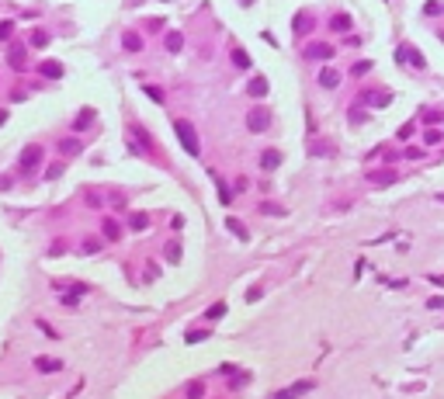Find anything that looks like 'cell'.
Wrapping results in <instances>:
<instances>
[{
  "label": "cell",
  "instance_id": "10",
  "mask_svg": "<svg viewBox=\"0 0 444 399\" xmlns=\"http://www.w3.org/2000/svg\"><path fill=\"white\" fill-rule=\"evenodd\" d=\"M368 177H371V184H396L399 174H396V170H371Z\"/></svg>",
  "mask_w": 444,
  "mask_h": 399
},
{
  "label": "cell",
  "instance_id": "27",
  "mask_svg": "<svg viewBox=\"0 0 444 399\" xmlns=\"http://www.w3.org/2000/svg\"><path fill=\"white\" fill-rule=\"evenodd\" d=\"M91 121H94V111L87 108V111H83V115H80V118H77V132H80V129H87Z\"/></svg>",
  "mask_w": 444,
  "mask_h": 399
},
{
  "label": "cell",
  "instance_id": "16",
  "mask_svg": "<svg viewBox=\"0 0 444 399\" xmlns=\"http://www.w3.org/2000/svg\"><path fill=\"white\" fill-rule=\"evenodd\" d=\"M167 49H170V52H181V49H184V35H181V32H167Z\"/></svg>",
  "mask_w": 444,
  "mask_h": 399
},
{
  "label": "cell",
  "instance_id": "1",
  "mask_svg": "<svg viewBox=\"0 0 444 399\" xmlns=\"http://www.w3.org/2000/svg\"><path fill=\"white\" fill-rule=\"evenodd\" d=\"M174 132H177V139H181V146L188 149V157H198V153H201V146H198V136H194V125H191V121L177 118L174 121Z\"/></svg>",
  "mask_w": 444,
  "mask_h": 399
},
{
  "label": "cell",
  "instance_id": "12",
  "mask_svg": "<svg viewBox=\"0 0 444 399\" xmlns=\"http://www.w3.org/2000/svg\"><path fill=\"white\" fill-rule=\"evenodd\" d=\"M260 167H264V170H278V167H281V153H278V149H268V153L260 157Z\"/></svg>",
  "mask_w": 444,
  "mask_h": 399
},
{
  "label": "cell",
  "instance_id": "37",
  "mask_svg": "<svg viewBox=\"0 0 444 399\" xmlns=\"http://www.w3.org/2000/svg\"><path fill=\"white\" fill-rule=\"evenodd\" d=\"M232 195H229V188H226V184H219V201H229Z\"/></svg>",
  "mask_w": 444,
  "mask_h": 399
},
{
  "label": "cell",
  "instance_id": "17",
  "mask_svg": "<svg viewBox=\"0 0 444 399\" xmlns=\"http://www.w3.org/2000/svg\"><path fill=\"white\" fill-rule=\"evenodd\" d=\"M330 28H333V32H347L350 18H347V14H333V18H330Z\"/></svg>",
  "mask_w": 444,
  "mask_h": 399
},
{
  "label": "cell",
  "instance_id": "30",
  "mask_svg": "<svg viewBox=\"0 0 444 399\" xmlns=\"http://www.w3.org/2000/svg\"><path fill=\"white\" fill-rule=\"evenodd\" d=\"M295 32H309V18H306V14L295 18Z\"/></svg>",
  "mask_w": 444,
  "mask_h": 399
},
{
  "label": "cell",
  "instance_id": "26",
  "mask_svg": "<svg viewBox=\"0 0 444 399\" xmlns=\"http://www.w3.org/2000/svg\"><path fill=\"white\" fill-rule=\"evenodd\" d=\"M142 90H146V94H150V98H153L156 104H163V90H160V87H153V83H146Z\"/></svg>",
  "mask_w": 444,
  "mask_h": 399
},
{
  "label": "cell",
  "instance_id": "14",
  "mask_svg": "<svg viewBox=\"0 0 444 399\" xmlns=\"http://www.w3.org/2000/svg\"><path fill=\"white\" fill-rule=\"evenodd\" d=\"M80 149H83L80 139H63V142H59V153H63V157H77Z\"/></svg>",
  "mask_w": 444,
  "mask_h": 399
},
{
  "label": "cell",
  "instance_id": "32",
  "mask_svg": "<svg viewBox=\"0 0 444 399\" xmlns=\"http://www.w3.org/2000/svg\"><path fill=\"white\" fill-rule=\"evenodd\" d=\"M11 32H14V21H4L0 24V39H11Z\"/></svg>",
  "mask_w": 444,
  "mask_h": 399
},
{
  "label": "cell",
  "instance_id": "9",
  "mask_svg": "<svg viewBox=\"0 0 444 399\" xmlns=\"http://www.w3.org/2000/svg\"><path fill=\"white\" fill-rule=\"evenodd\" d=\"M101 233H104V239L115 243V239H122V226H118L115 219H104V222H101Z\"/></svg>",
  "mask_w": 444,
  "mask_h": 399
},
{
  "label": "cell",
  "instance_id": "29",
  "mask_svg": "<svg viewBox=\"0 0 444 399\" xmlns=\"http://www.w3.org/2000/svg\"><path fill=\"white\" fill-rule=\"evenodd\" d=\"M424 121L427 125H430V121L437 125V121H444V111H424Z\"/></svg>",
  "mask_w": 444,
  "mask_h": 399
},
{
  "label": "cell",
  "instance_id": "33",
  "mask_svg": "<svg viewBox=\"0 0 444 399\" xmlns=\"http://www.w3.org/2000/svg\"><path fill=\"white\" fill-rule=\"evenodd\" d=\"M167 260H181V247H177V243L167 247Z\"/></svg>",
  "mask_w": 444,
  "mask_h": 399
},
{
  "label": "cell",
  "instance_id": "23",
  "mask_svg": "<svg viewBox=\"0 0 444 399\" xmlns=\"http://www.w3.org/2000/svg\"><path fill=\"white\" fill-rule=\"evenodd\" d=\"M129 222H132V229H146V226H150V216H146V212H135Z\"/></svg>",
  "mask_w": 444,
  "mask_h": 399
},
{
  "label": "cell",
  "instance_id": "8",
  "mask_svg": "<svg viewBox=\"0 0 444 399\" xmlns=\"http://www.w3.org/2000/svg\"><path fill=\"white\" fill-rule=\"evenodd\" d=\"M24 59H28V56H24V45H11V52H7V63H11L14 70H24Z\"/></svg>",
  "mask_w": 444,
  "mask_h": 399
},
{
  "label": "cell",
  "instance_id": "31",
  "mask_svg": "<svg viewBox=\"0 0 444 399\" xmlns=\"http://www.w3.org/2000/svg\"><path fill=\"white\" fill-rule=\"evenodd\" d=\"M222 313H226V305H222V302H215L212 309H209V319H219V316H222Z\"/></svg>",
  "mask_w": 444,
  "mask_h": 399
},
{
  "label": "cell",
  "instance_id": "20",
  "mask_svg": "<svg viewBox=\"0 0 444 399\" xmlns=\"http://www.w3.org/2000/svg\"><path fill=\"white\" fill-rule=\"evenodd\" d=\"M32 45H35V49H45V45H49V35H45V32H42V28H35V32H32Z\"/></svg>",
  "mask_w": 444,
  "mask_h": 399
},
{
  "label": "cell",
  "instance_id": "18",
  "mask_svg": "<svg viewBox=\"0 0 444 399\" xmlns=\"http://www.w3.org/2000/svg\"><path fill=\"white\" fill-rule=\"evenodd\" d=\"M226 229H229V233H236L240 239H247V236H250V233H247V226H243L240 219H226Z\"/></svg>",
  "mask_w": 444,
  "mask_h": 399
},
{
  "label": "cell",
  "instance_id": "7",
  "mask_svg": "<svg viewBox=\"0 0 444 399\" xmlns=\"http://www.w3.org/2000/svg\"><path fill=\"white\" fill-rule=\"evenodd\" d=\"M333 52H337V49H333V45H327V42H316V45H309V49H306V56H319V59H333Z\"/></svg>",
  "mask_w": 444,
  "mask_h": 399
},
{
  "label": "cell",
  "instance_id": "28",
  "mask_svg": "<svg viewBox=\"0 0 444 399\" xmlns=\"http://www.w3.org/2000/svg\"><path fill=\"white\" fill-rule=\"evenodd\" d=\"M205 337H209V330H191L184 340H188V344H198V340H205Z\"/></svg>",
  "mask_w": 444,
  "mask_h": 399
},
{
  "label": "cell",
  "instance_id": "35",
  "mask_svg": "<svg viewBox=\"0 0 444 399\" xmlns=\"http://www.w3.org/2000/svg\"><path fill=\"white\" fill-rule=\"evenodd\" d=\"M368 70H371V63H358V66H354V77H361V73H368Z\"/></svg>",
  "mask_w": 444,
  "mask_h": 399
},
{
  "label": "cell",
  "instance_id": "2",
  "mask_svg": "<svg viewBox=\"0 0 444 399\" xmlns=\"http://www.w3.org/2000/svg\"><path fill=\"white\" fill-rule=\"evenodd\" d=\"M312 385H316L312 379H302V382H295V385H288V389H278L271 399H299V396H306V392H312Z\"/></svg>",
  "mask_w": 444,
  "mask_h": 399
},
{
  "label": "cell",
  "instance_id": "36",
  "mask_svg": "<svg viewBox=\"0 0 444 399\" xmlns=\"http://www.w3.org/2000/svg\"><path fill=\"white\" fill-rule=\"evenodd\" d=\"M257 299H260V285H253L250 292H247V302H257Z\"/></svg>",
  "mask_w": 444,
  "mask_h": 399
},
{
  "label": "cell",
  "instance_id": "11",
  "mask_svg": "<svg viewBox=\"0 0 444 399\" xmlns=\"http://www.w3.org/2000/svg\"><path fill=\"white\" fill-rule=\"evenodd\" d=\"M122 45H125V52H142V39H139L135 32H125V35H122Z\"/></svg>",
  "mask_w": 444,
  "mask_h": 399
},
{
  "label": "cell",
  "instance_id": "34",
  "mask_svg": "<svg viewBox=\"0 0 444 399\" xmlns=\"http://www.w3.org/2000/svg\"><path fill=\"white\" fill-rule=\"evenodd\" d=\"M396 136H399V139H409V136H413V125H399V132H396Z\"/></svg>",
  "mask_w": 444,
  "mask_h": 399
},
{
  "label": "cell",
  "instance_id": "3",
  "mask_svg": "<svg viewBox=\"0 0 444 399\" xmlns=\"http://www.w3.org/2000/svg\"><path fill=\"white\" fill-rule=\"evenodd\" d=\"M39 163H42V146L39 142H28L21 149V170H35Z\"/></svg>",
  "mask_w": 444,
  "mask_h": 399
},
{
  "label": "cell",
  "instance_id": "25",
  "mask_svg": "<svg viewBox=\"0 0 444 399\" xmlns=\"http://www.w3.org/2000/svg\"><path fill=\"white\" fill-rule=\"evenodd\" d=\"M260 212H264V216H285V208H281V205H274V201H264V205H260Z\"/></svg>",
  "mask_w": 444,
  "mask_h": 399
},
{
  "label": "cell",
  "instance_id": "22",
  "mask_svg": "<svg viewBox=\"0 0 444 399\" xmlns=\"http://www.w3.org/2000/svg\"><path fill=\"white\" fill-rule=\"evenodd\" d=\"M424 139H427V146H437V142L444 139V132H441V129H427V132H424Z\"/></svg>",
  "mask_w": 444,
  "mask_h": 399
},
{
  "label": "cell",
  "instance_id": "4",
  "mask_svg": "<svg viewBox=\"0 0 444 399\" xmlns=\"http://www.w3.org/2000/svg\"><path fill=\"white\" fill-rule=\"evenodd\" d=\"M396 59H399V63H413V66H417V70H424V66H427V59H424V56H420V52H417V49H413V45H399V49H396Z\"/></svg>",
  "mask_w": 444,
  "mask_h": 399
},
{
  "label": "cell",
  "instance_id": "19",
  "mask_svg": "<svg viewBox=\"0 0 444 399\" xmlns=\"http://www.w3.org/2000/svg\"><path fill=\"white\" fill-rule=\"evenodd\" d=\"M184 396H188V399H201V396H205V382H191V385L184 389Z\"/></svg>",
  "mask_w": 444,
  "mask_h": 399
},
{
  "label": "cell",
  "instance_id": "5",
  "mask_svg": "<svg viewBox=\"0 0 444 399\" xmlns=\"http://www.w3.org/2000/svg\"><path fill=\"white\" fill-rule=\"evenodd\" d=\"M268 125H271V118H268L264 108H253L250 115H247V129H250V132H264Z\"/></svg>",
  "mask_w": 444,
  "mask_h": 399
},
{
  "label": "cell",
  "instance_id": "24",
  "mask_svg": "<svg viewBox=\"0 0 444 399\" xmlns=\"http://www.w3.org/2000/svg\"><path fill=\"white\" fill-rule=\"evenodd\" d=\"M35 368H39V372H56V368H59V361H52V358H39V361H35Z\"/></svg>",
  "mask_w": 444,
  "mask_h": 399
},
{
  "label": "cell",
  "instance_id": "6",
  "mask_svg": "<svg viewBox=\"0 0 444 399\" xmlns=\"http://www.w3.org/2000/svg\"><path fill=\"white\" fill-rule=\"evenodd\" d=\"M39 73H42V77H49V80H59V77H63V63H59V59H42L39 63Z\"/></svg>",
  "mask_w": 444,
  "mask_h": 399
},
{
  "label": "cell",
  "instance_id": "13",
  "mask_svg": "<svg viewBox=\"0 0 444 399\" xmlns=\"http://www.w3.org/2000/svg\"><path fill=\"white\" fill-rule=\"evenodd\" d=\"M247 90H250V98H264V94H268V80H264V77H253Z\"/></svg>",
  "mask_w": 444,
  "mask_h": 399
},
{
  "label": "cell",
  "instance_id": "38",
  "mask_svg": "<svg viewBox=\"0 0 444 399\" xmlns=\"http://www.w3.org/2000/svg\"><path fill=\"white\" fill-rule=\"evenodd\" d=\"M4 121H7V111H4V108H0V125H4Z\"/></svg>",
  "mask_w": 444,
  "mask_h": 399
},
{
  "label": "cell",
  "instance_id": "21",
  "mask_svg": "<svg viewBox=\"0 0 444 399\" xmlns=\"http://www.w3.org/2000/svg\"><path fill=\"white\" fill-rule=\"evenodd\" d=\"M232 63H236V66H243V70H247V66H250V56H247V52H243V49H240V45H236V49H232Z\"/></svg>",
  "mask_w": 444,
  "mask_h": 399
},
{
  "label": "cell",
  "instance_id": "15",
  "mask_svg": "<svg viewBox=\"0 0 444 399\" xmlns=\"http://www.w3.org/2000/svg\"><path fill=\"white\" fill-rule=\"evenodd\" d=\"M319 83H323L327 90H333V87L340 83V73H337V70H323V73H319Z\"/></svg>",
  "mask_w": 444,
  "mask_h": 399
}]
</instances>
